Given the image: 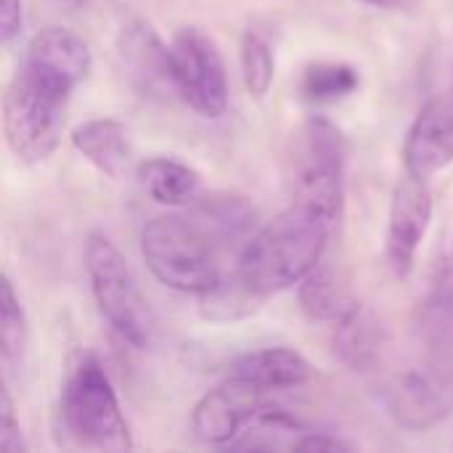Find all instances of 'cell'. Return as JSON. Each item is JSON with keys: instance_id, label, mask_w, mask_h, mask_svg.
I'll return each instance as SVG.
<instances>
[{"instance_id": "obj_1", "label": "cell", "mask_w": 453, "mask_h": 453, "mask_svg": "<svg viewBox=\"0 0 453 453\" xmlns=\"http://www.w3.org/2000/svg\"><path fill=\"white\" fill-rule=\"evenodd\" d=\"M332 228V220L292 202L289 210L242 244L234 273L260 300L297 287V281L321 263Z\"/></svg>"}, {"instance_id": "obj_2", "label": "cell", "mask_w": 453, "mask_h": 453, "mask_svg": "<svg viewBox=\"0 0 453 453\" xmlns=\"http://www.w3.org/2000/svg\"><path fill=\"white\" fill-rule=\"evenodd\" d=\"M72 85L21 61L5 85L0 119L8 149L27 165L45 162L61 143Z\"/></svg>"}, {"instance_id": "obj_3", "label": "cell", "mask_w": 453, "mask_h": 453, "mask_svg": "<svg viewBox=\"0 0 453 453\" xmlns=\"http://www.w3.org/2000/svg\"><path fill=\"white\" fill-rule=\"evenodd\" d=\"M141 252L149 271L170 289L204 297L220 281L218 244L191 215H159L143 226Z\"/></svg>"}, {"instance_id": "obj_4", "label": "cell", "mask_w": 453, "mask_h": 453, "mask_svg": "<svg viewBox=\"0 0 453 453\" xmlns=\"http://www.w3.org/2000/svg\"><path fill=\"white\" fill-rule=\"evenodd\" d=\"M61 425L82 449L109 453L133 449L117 393L96 356H82L69 372L61 393Z\"/></svg>"}, {"instance_id": "obj_5", "label": "cell", "mask_w": 453, "mask_h": 453, "mask_svg": "<svg viewBox=\"0 0 453 453\" xmlns=\"http://www.w3.org/2000/svg\"><path fill=\"white\" fill-rule=\"evenodd\" d=\"M292 194L334 226L345 207V141L326 117H308L289 146Z\"/></svg>"}, {"instance_id": "obj_6", "label": "cell", "mask_w": 453, "mask_h": 453, "mask_svg": "<svg viewBox=\"0 0 453 453\" xmlns=\"http://www.w3.org/2000/svg\"><path fill=\"white\" fill-rule=\"evenodd\" d=\"M85 271L93 300L111 329L135 348H146L151 340V319L146 303L133 281V273L122 252L104 236L90 234L85 242Z\"/></svg>"}, {"instance_id": "obj_7", "label": "cell", "mask_w": 453, "mask_h": 453, "mask_svg": "<svg viewBox=\"0 0 453 453\" xmlns=\"http://www.w3.org/2000/svg\"><path fill=\"white\" fill-rule=\"evenodd\" d=\"M173 93L196 114L215 119L228 106V74L212 37L196 27H183L167 45Z\"/></svg>"}, {"instance_id": "obj_8", "label": "cell", "mask_w": 453, "mask_h": 453, "mask_svg": "<svg viewBox=\"0 0 453 453\" xmlns=\"http://www.w3.org/2000/svg\"><path fill=\"white\" fill-rule=\"evenodd\" d=\"M433 220V188L427 178L406 173L390 199L388 231H385V260L398 279L414 271L417 252Z\"/></svg>"}, {"instance_id": "obj_9", "label": "cell", "mask_w": 453, "mask_h": 453, "mask_svg": "<svg viewBox=\"0 0 453 453\" xmlns=\"http://www.w3.org/2000/svg\"><path fill=\"white\" fill-rule=\"evenodd\" d=\"M268 401V393L239 380L228 377L223 385L210 390L191 414V427L199 441L210 446H231L234 438L247 427L257 409Z\"/></svg>"}, {"instance_id": "obj_10", "label": "cell", "mask_w": 453, "mask_h": 453, "mask_svg": "<svg viewBox=\"0 0 453 453\" xmlns=\"http://www.w3.org/2000/svg\"><path fill=\"white\" fill-rule=\"evenodd\" d=\"M453 162V85L433 96L414 117L403 141L406 173L433 178Z\"/></svg>"}, {"instance_id": "obj_11", "label": "cell", "mask_w": 453, "mask_h": 453, "mask_svg": "<svg viewBox=\"0 0 453 453\" xmlns=\"http://www.w3.org/2000/svg\"><path fill=\"white\" fill-rule=\"evenodd\" d=\"M388 409L406 430H427L443 422L453 409V388L449 380L411 369L395 377L388 388Z\"/></svg>"}, {"instance_id": "obj_12", "label": "cell", "mask_w": 453, "mask_h": 453, "mask_svg": "<svg viewBox=\"0 0 453 453\" xmlns=\"http://www.w3.org/2000/svg\"><path fill=\"white\" fill-rule=\"evenodd\" d=\"M117 50L122 58V66L127 69L130 80L146 93V96H159L173 90L170 80V56L167 45L159 40L151 24L146 21H133L119 32Z\"/></svg>"}, {"instance_id": "obj_13", "label": "cell", "mask_w": 453, "mask_h": 453, "mask_svg": "<svg viewBox=\"0 0 453 453\" xmlns=\"http://www.w3.org/2000/svg\"><path fill=\"white\" fill-rule=\"evenodd\" d=\"M24 61L56 74L58 80L69 82L72 88H77L88 72H90V48L88 42L66 27H45L40 29L24 53Z\"/></svg>"}, {"instance_id": "obj_14", "label": "cell", "mask_w": 453, "mask_h": 453, "mask_svg": "<svg viewBox=\"0 0 453 453\" xmlns=\"http://www.w3.org/2000/svg\"><path fill=\"white\" fill-rule=\"evenodd\" d=\"M72 146L106 178H122L133 162L130 133L119 119L96 117L80 122L72 133Z\"/></svg>"}, {"instance_id": "obj_15", "label": "cell", "mask_w": 453, "mask_h": 453, "mask_svg": "<svg viewBox=\"0 0 453 453\" xmlns=\"http://www.w3.org/2000/svg\"><path fill=\"white\" fill-rule=\"evenodd\" d=\"M385 350H388V329L364 305H358L340 324H334V356L345 369L356 374L377 372L385 361Z\"/></svg>"}, {"instance_id": "obj_16", "label": "cell", "mask_w": 453, "mask_h": 453, "mask_svg": "<svg viewBox=\"0 0 453 453\" xmlns=\"http://www.w3.org/2000/svg\"><path fill=\"white\" fill-rule=\"evenodd\" d=\"M313 366L292 348H265L247 353L231 364V377H239L265 393L292 390L311 380Z\"/></svg>"}, {"instance_id": "obj_17", "label": "cell", "mask_w": 453, "mask_h": 453, "mask_svg": "<svg viewBox=\"0 0 453 453\" xmlns=\"http://www.w3.org/2000/svg\"><path fill=\"white\" fill-rule=\"evenodd\" d=\"M191 218L202 226V231L218 244V250H228L234 244H244L257 223L255 207L244 196L234 194H215L207 199H194L191 202Z\"/></svg>"}, {"instance_id": "obj_18", "label": "cell", "mask_w": 453, "mask_h": 453, "mask_svg": "<svg viewBox=\"0 0 453 453\" xmlns=\"http://www.w3.org/2000/svg\"><path fill=\"white\" fill-rule=\"evenodd\" d=\"M297 300L303 311L321 324H340L361 305L350 287H345V281L334 273V268L324 263H316L297 281Z\"/></svg>"}, {"instance_id": "obj_19", "label": "cell", "mask_w": 453, "mask_h": 453, "mask_svg": "<svg viewBox=\"0 0 453 453\" xmlns=\"http://www.w3.org/2000/svg\"><path fill=\"white\" fill-rule=\"evenodd\" d=\"M135 175H138L141 188L157 204H167V207H186L202 191L199 173L170 157H154V159L141 162Z\"/></svg>"}, {"instance_id": "obj_20", "label": "cell", "mask_w": 453, "mask_h": 453, "mask_svg": "<svg viewBox=\"0 0 453 453\" xmlns=\"http://www.w3.org/2000/svg\"><path fill=\"white\" fill-rule=\"evenodd\" d=\"M27 316L21 300L5 273H0V366L8 374H16L27 353Z\"/></svg>"}, {"instance_id": "obj_21", "label": "cell", "mask_w": 453, "mask_h": 453, "mask_svg": "<svg viewBox=\"0 0 453 453\" xmlns=\"http://www.w3.org/2000/svg\"><path fill=\"white\" fill-rule=\"evenodd\" d=\"M358 69L340 61H316L303 69L300 93L311 104H332L358 90Z\"/></svg>"}, {"instance_id": "obj_22", "label": "cell", "mask_w": 453, "mask_h": 453, "mask_svg": "<svg viewBox=\"0 0 453 453\" xmlns=\"http://www.w3.org/2000/svg\"><path fill=\"white\" fill-rule=\"evenodd\" d=\"M242 77L252 98H265L276 77V56L265 35L247 29L242 37Z\"/></svg>"}, {"instance_id": "obj_23", "label": "cell", "mask_w": 453, "mask_h": 453, "mask_svg": "<svg viewBox=\"0 0 453 453\" xmlns=\"http://www.w3.org/2000/svg\"><path fill=\"white\" fill-rule=\"evenodd\" d=\"M27 443L21 435V425L16 417L13 398L5 388V372L0 366V453H24Z\"/></svg>"}, {"instance_id": "obj_24", "label": "cell", "mask_w": 453, "mask_h": 453, "mask_svg": "<svg viewBox=\"0 0 453 453\" xmlns=\"http://www.w3.org/2000/svg\"><path fill=\"white\" fill-rule=\"evenodd\" d=\"M358 446L348 438L340 435H329V433H319V430H305L292 451H356Z\"/></svg>"}, {"instance_id": "obj_25", "label": "cell", "mask_w": 453, "mask_h": 453, "mask_svg": "<svg viewBox=\"0 0 453 453\" xmlns=\"http://www.w3.org/2000/svg\"><path fill=\"white\" fill-rule=\"evenodd\" d=\"M21 29V0H0V45L11 42Z\"/></svg>"}, {"instance_id": "obj_26", "label": "cell", "mask_w": 453, "mask_h": 453, "mask_svg": "<svg viewBox=\"0 0 453 453\" xmlns=\"http://www.w3.org/2000/svg\"><path fill=\"white\" fill-rule=\"evenodd\" d=\"M361 3L374 5V8H395V5H401V0H361Z\"/></svg>"}, {"instance_id": "obj_27", "label": "cell", "mask_w": 453, "mask_h": 453, "mask_svg": "<svg viewBox=\"0 0 453 453\" xmlns=\"http://www.w3.org/2000/svg\"><path fill=\"white\" fill-rule=\"evenodd\" d=\"M72 3H80V0H72Z\"/></svg>"}]
</instances>
